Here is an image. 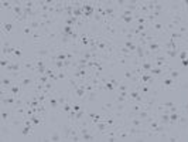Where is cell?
Here are the masks:
<instances>
[{"instance_id": "obj_7", "label": "cell", "mask_w": 188, "mask_h": 142, "mask_svg": "<svg viewBox=\"0 0 188 142\" xmlns=\"http://www.w3.org/2000/svg\"><path fill=\"white\" fill-rule=\"evenodd\" d=\"M168 141H171V142L182 141V138H181V135H173V134H168Z\"/></svg>"}, {"instance_id": "obj_1", "label": "cell", "mask_w": 188, "mask_h": 142, "mask_svg": "<svg viewBox=\"0 0 188 142\" xmlns=\"http://www.w3.org/2000/svg\"><path fill=\"white\" fill-rule=\"evenodd\" d=\"M180 88V82L178 80L168 77V75H164L160 80V90H177Z\"/></svg>"}, {"instance_id": "obj_2", "label": "cell", "mask_w": 188, "mask_h": 142, "mask_svg": "<svg viewBox=\"0 0 188 142\" xmlns=\"http://www.w3.org/2000/svg\"><path fill=\"white\" fill-rule=\"evenodd\" d=\"M0 30H2L3 39H6V36L14 30V21H11V23H4V21H2V23H0Z\"/></svg>"}, {"instance_id": "obj_4", "label": "cell", "mask_w": 188, "mask_h": 142, "mask_svg": "<svg viewBox=\"0 0 188 142\" xmlns=\"http://www.w3.org/2000/svg\"><path fill=\"white\" fill-rule=\"evenodd\" d=\"M0 9L2 10H10L13 9V2H7V0H3V2H0Z\"/></svg>"}, {"instance_id": "obj_6", "label": "cell", "mask_w": 188, "mask_h": 142, "mask_svg": "<svg viewBox=\"0 0 188 142\" xmlns=\"http://www.w3.org/2000/svg\"><path fill=\"white\" fill-rule=\"evenodd\" d=\"M153 67H154L153 61H146V63H142V68H143L144 71H146V73H149V71L151 70Z\"/></svg>"}, {"instance_id": "obj_3", "label": "cell", "mask_w": 188, "mask_h": 142, "mask_svg": "<svg viewBox=\"0 0 188 142\" xmlns=\"http://www.w3.org/2000/svg\"><path fill=\"white\" fill-rule=\"evenodd\" d=\"M182 73L184 71H180V70H175V68H171L170 71H168V77H171V78H174V80H178V78L181 77L182 75Z\"/></svg>"}, {"instance_id": "obj_9", "label": "cell", "mask_w": 188, "mask_h": 142, "mask_svg": "<svg viewBox=\"0 0 188 142\" xmlns=\"http://www.w3.org/2000/svg\"><path fill=\"white\" fill-rule=\"evenodd\" d=\"M181 64L184 67H188V60H181Z\"/></svg>"}, {"instance_id": "obj_8", "label": "cell", "mask_w": 188, "mask_h": 142, "mask_svg": "<svg viewBox=\"0 0 188 142\" xmlns=\"http://www.w3.org/2000/svg\"><path fill=\"white\" fill-rule=\"evenodd\" d=\"M178 56H180V58H181V60H187V57H188V51H187V50H181Z\"/></svg>"}, {"instance_id": "obj_5", "label": "cell", "mask_w": 188, "mask_h": 142, "mask_svg": "<svg viewBox=\"0 0 188 142\" xmlns=\"http://www.w3.org/2000/svg\"><path fill=\"white\" fill-rule=\"evenodd\" d=\"M125 91H130V85L122 81L120 82V85L118 87V90H116V92H125Z\"/></svg>"}]
</instances>
